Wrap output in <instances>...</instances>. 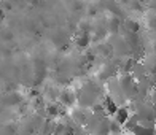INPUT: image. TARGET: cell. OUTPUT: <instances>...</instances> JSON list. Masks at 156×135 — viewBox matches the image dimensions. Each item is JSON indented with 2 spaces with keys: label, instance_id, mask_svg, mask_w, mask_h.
Listing matches in <instances>:
<instances>
[{
  "label": "cell",
  "instance_id": "obj_1",
  "mask_svg": "<svg viewBox=\"0 0 156 135\" xmlns=\"http://www.w3.org/2000/svg\"><path fill=\"white\" fill-rule=\"evenodd\" d=\"M136 115L139 116L140 123H147V124H156V108L153 103L144 102L137 106Z\"/></svg>",
  "mask_w": 156,
  "mask_h": 135
},
{
  "label": "cell",
  "instance_id": "obj_2",
  "mask_svg": "<svg viewBox=\"0 0 156 135\" xmlns=\"http://www.w3.org/2000/svg\"><path fill=\"white\" fill-rule=\"evenodd\" d=\"M58 100H59V103L62 105V106H66V108H70V106H73L75 105V102L78 100V97H76V94L72 91V89H62V91H59V97H58Z\"/></svg>",
  "mask_w": 156,
  "mask_h": 135
},
{
  "label": "cell",
  "instance_id": "obj_3",
  "mask_svg": "<svg viewBox=\"0 0 156 135\" xmlns=\"http://www.w3.org/2000/svg\"><path fill=\"white\" fill-rule=\"evenodd\" d=\"M132 135H156V124L139 123L137 127L134 129Z\"/></svg>",
  "mask_w": 156,
  "mask_h": 135
},
{
  "label": "cell",
  "instance_id": "obj_4",
  "mask_svg": "<svg viewBox=\"0 0 156 135\" xmlns=\"http://www.w3.org/2000/svg\"><path fill=\"white\" fill-rule=\"evenodd\" d=\"M129 116H131V113H129V110H127L126 106H121V108L118 106V110L115 111V115H113V121H116L118 124L124 126V123L127 121Z\"/></svg>",
  "mask_w": 156,
  "mask_h": 135
},
{
  "label": "cell",
  "instance_id": "obj_5",
  "mask_svg": "<svg viewBox=\"0 0 156 135\" xmlns=\"http://www.w3.org/2000/svg\"><path fill=\"white\" fill-rule=\"evenodd\" d=\"M140 123V119H139V116L136 115V113H134V115H131L129 118H127V121H126V123H124V129L127 130V132H129V133H132L134 132V129H136V127H137V124Z\"/></svg>",
  "mask_w": 156,
  "mask_h": 135
},
{
  "label": "cell",
  "instance_id": "obj_6",
  "mask_svg": "<svg viewBox=\"0 0 156 135\" xmlns=\"http://www.w3.org/2000/svg\"><path fill=\"white\" fill-rule=\"evenodd\" d=\"M124 27H126L127 33H137L140 30V24L137 22V21H134V19H127L124 22Z\"/></svg>",
  "mask_w": 156,
  "mask_h": 135
},
{
  "label": "cell",
  "instance_id": "obj_7",
  "mask_svg": "<svg viewBox=\"0 0 156 135\" xmlns=\"http://www.w3.org/2000/svg\"><path fill=\"white\" fill-rule=\"evenodd\" d=\"M0 135H16V129L11 124L0 126Z\"/></svg>",
  "mask_w": 156,
  "mask_h": 135
},
{
  "label": "cell",
  "instance_id": "obj_8",
  "mask_svg": "<svg viewBox=\"0 0 156 135\" xmlns=\"http://www.w3.org/2000/svg\"><path fill=\"white\" fill-rule=\"evenodd\" d=\"M76 45L80 46V48H86V46L89 45V35H88V32L81 33L80 37L76 38Z\"/></svg>",
  "mask_w": 156,
  "mask_h": 135
}]
</instances>
